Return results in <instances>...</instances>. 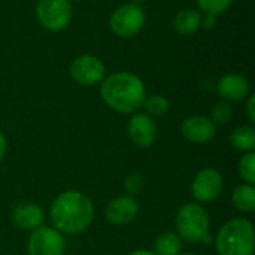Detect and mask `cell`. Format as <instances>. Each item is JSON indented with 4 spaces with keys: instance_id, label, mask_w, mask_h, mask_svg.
<instances>
[{
    "instance_id": "19",
    "label": "cell",
    "mask_w": 255,
    "mask_h": 255,
    "mask_svg": "<svg viewBox=\"0 0 255 255\" xmlns=\"http://www.w3.org/2000/svg\"><path fill=\"white\" fill-rule=\"evenodd\" d=\"M142 106L145 108L146 115H149V117H161L169 111V100L161 94H151V96L145 97Z\"/></svg>"
},
{
    "instance_id": "11",
    "label": "cell",
    "mask_w": 255,
    "mask_h": 255,
    "mask_svg": "<svg viewBox=\"0 0 255 255\" xmlns=\"http://www.w3.org/2000/svg\"><path fill=\"white\" fill-rule=\"evenodd\" d=\"M127 134L133 145L149 148L157 139V124L146 114H133L127 126Z\"/></svg>"
},
{
    "instance_id": "24",
    "label": "cell",
    "mask_w": 255,
    "mask_h": 255,
    "mask_svg": "<svg viewBox=\"0 0 255 255\" xmlns=\"http://www.w3.org/2000/svg\"><path fill=\"white\" fill-rule=\"evenodd\" d=\"M247 112H248L250 121L255 123V96H250V99L247 102Z\"/></svg>"
},
{
    "instance_id": "13",
    "label": "cell",
    "mask_w": 255,
    "mask_h": 255,
    "mask_svg": "<svg viewBox=\"0 0 255 255\" xmlns=\"http://www.w3.org/2000/svg\"><path fill=\"white\" fill-rule=\"evenodd\" d=\"M43 220H45V214L42 208L33 202L19 203L12 211V223L21 230L33 232L34 229L43 224Z\"/></svg>"
},
{
    "instance_id": "8",
    "label": "cell",
    "mask_w": 255,
    "mask_h": 255,
    "mask_svg": "<svg viewBox=\"0 0 255 255\" xmlns=\"http://www.w3.org/2000/svg\"><path fill=\"white\" fill-rule=\"evenodd\" d=\"M64 250V236L51 226H40L34 229L28 236V255H63Z\"/></svg>"
},
{
    "instance_id": "6",
    "label": "cell",
    "mask_w": 255,
    "mask_h": 255,
    "mask_svg": "<svg viewBox=\"0 0 255 255\" xmlns=\"http://www.w3.org/2000/svg\"><path fill=\"white\" fill-rule=\"evenodd\" d=\"M36 18L49 31L66 28L72 19L70 0H37Z\"/></svg>"
},
{
    "instance_id": "14",
    "label": "cell",
    "mask_w": 255,
    "mask_h": 255,
    "mask_svg": "<svg viewBox=\"0 0 255 255\" xmlns=\"http://www.w3.org/2000/svg\"><path fill=\"white\" fill-rule=\"evenodd\" d=\"M217 90L221 97L232 102H239L250 94V82L239 73H227L218 81Z\"/></svg>"
},
{
    "instance_id": "4",
    "label": "cell",
    "mask_w": 255,
    "mask_h": 255,
    "mask_svg": "<svg viewBox=\"0 0 255 255\" xmlns=\"http://www.w3.org/2000/svg\"><path fill=\"white\" fill-rule=\"evenodd\" d=\"M178 236L188 244H209L211 221L206 209L196 202L182 205L175 217Z\"/></svg>"
},
{
    "instance_id": "5",
    "label": "cell",
    "mask_w": 255,
    "mask_h": 255,
    "mask_svg": "<svg viewBox=\"0 0 255 255\" xmlns=\"http://www.w3.org/2000/svg\"><path fill=\"white\" fill-rule=\"evenodd\" d=\"M145 10L139 4L124 3L118 6L109 19V27L118 37H131L137 34L145 24Z\"/></svg>"
},
{
    "instance_id": "7",
    "label": "cell",
    "mask_w": 255,
    "mask_h": 255,
    "mask_svg": "<svg viewBox=\"0 0 255 255\" xmlns=\"http://www.w3.org/2000/svg\"><path fill=\"white\" fill-rule=\"evenodd\" d=\"M224 188V178L215 167H205L199 170L190 185L191 196L196 203H209L220 197Z\"/></svg>"
},
{
    "instance_id": "29",
    "label": "cell",
    "mask_w": 255,
    "mask_h": 255,
    "mask_svg": "<svg viewBox=\"0 0 255 255\" xmlns=\"http://www.w3.org/2000/svg\"><path fill=\"white\" fill-rule=\"evenodd\" d=\"M179 255H199V254H194V253H181Z\"/></svg>"
},
{
    "instance_id": "17",
    "label": "cell",
    "mask_w": 255,
    "mask_h": 255,
    "mask_svg": "<svg viewBox=\"0 0 255 255\" xmlns=\"http://www.w3.org/2000/svg\"><path fill=\"white\" fill-rule=\"evenodd\" d=\"M155 255H179L182 253V239L178 233L164 232L154 241V251Z\"/></svg>"
},
{
    "instance_id": "27",
    "label": "cell",
    "mask_w": 255,
    "mask_h": 255,
    "mask_svg": "<svg viewBox=\"0 0 255 255\" xmlns=\"http://www.w3.org/2000/svg\"><path fill=\"white\" fill-rule=\"evenodd\" d=\"M128 255H155L152 251H148V250H136L133 253H130Z\"/></svg>"
},
{
    "instance_id": "25",
    "label": "cell",
    "mask_w": 255,
    "mask_h": 255,
    "mask_svg": "<svg viewBox=\"0 0 255 255\" xmlns=\"http://www.w3.org/2000/svg\"><path fill=\"white\" fill-rule=\"evenodd\" d=\"M217 15H211V13H206L205 15V18H202V27H205V28H211V27H214L215 25V21H217V18H215Z\"/></svg>"
},
{
    "instance_id": "9",
    "label": "cell",
    "mask_w": 255,
    "mask_h": 255,
    "mask_svg": "<svg viewBox=\"0 0 255 255\" xmlns=\"http://www.w3.org/2000/svg\"><path fill=\"white\" fill-rule=\"evenodd\" d=\"M69 72L75 82L90 87L103 81L105 64L96 55L82 54L72 60Z\"/></svg>"
},
{
    "instance_id": "20",
    "label": "cell",
    "mask_w": 255,
    "mask_h": 255,
    "mask_svg": "<svg viewBox=\"0 0 255 255\" xmlns=\"http://www.w3.org/2000/svg\"><path fill=\"white\" fill-rule=\"evenodd\" d=\"M238 172L239 176L244 179L245 184L254 185L255 184V152H245L238 164Z\"/></svg>"
},
{
    "instance_id": "1",
    "label": "cell",
    "mask_w": 255,
    "mask_h": 255,
    "mask_svg": "<svg viewBox=\"0 0 255 255\" xmlns=\"http://www.w3.org/2000/svg\"><path fill=\"white\" fill-rule=\"evenodd\" d=\"M49 218L52 227L63 236L79 235L91 226L94 220V205L85 193L67 190L52 200Z\"/></svg>"
},
{
    "instance_id": "21",
    "label": "cell",
    "mask_w": 255,
    "mask_h": 255,
    "mask_svg": "<svg viewBox=\"0 0 255 255\" xmlns=\"http://www.w3.org/2000/svg\"><path fill=\"white\" fill-rule=\"evenodd\" d=\"M233 115V109L227 102H220L217 103L212 111H211V121L217 126V124H227L232 120Z\"/></svg>"
},
{
    "instance_id": "28",
    "label": "cell",
    "mask_w": 255,
    "mask_h": 255,
    "mask_svg": "<svg viewBox=\"0 0 255 255\" xmlns=\"http://www.w3.org/2000/svg\"><path fill=\"white\" fill-rule=\"evenodd\" d=\"M143 1H145V0H130V3H133V4H139V6H140Z\"/></svg>"
},
{
    "instance_id": "18",
    "label": "cell",
    "mask_w": 255,
    "mask_h": 255,
    "mask_svg": "<svg viewBox=\"0 0 255 255\" xmlns=\"http://www.w3.org/2000/svg\"><path fill=\"white\" fill-rule=\"evenodd\" d=\"M232 202L236 209L245 214H251L255 211V188L254 185L241 184L235 188L232 194Z\"/></svg>"
},
{
    "instance_id": "16",
    "label": "cell",
    "mask_w": 255,
    "mask_h": 255,
    "mask_svg": "<svg viewBox=\"0 0 255 255\" xmlns=\"http://www.w3.org/2000/svg\"><path fill=\"white\" fill-rule=\"evenodd\" d=\"M230 143L236 151L251 152L255 148V128L253 126H238L230 133Z\"/></svg>"
},
{
    "instance_id": "26",
    "label": "cell",
    "mask_w": 255,
    "mask_h": 255,
    "mask_svg": "<svg viewBox=\"0 0 255 255\" xmlns=\"http://www.w3.org/2000/svg\"><path fill=\"white\" fill-rule=\"evenodd\" d=\"M6 149H7V142H6V137H4V134L0 131V163H1V160L4 158Z\"/></svg>"
},
{
    "instance_id": "12",
    "label": "cell",
    "mask_w": 255,
    "mask_h": 255,
    "mask_svg": "<svg viewBox=\"0 0 255 255\" xmlns=\"http://www.w3.org/2000/svg\"><path fill=\"white\" fill-rule=\"evenodd\" d=\"M181 134L191 143H206L217 134V126L203 115H193L181 124Z\"/></svg>"
},
{
    "instance_id": "22",
    "label": "cell",
    "mask_w": 255,
    "mask_h": 255,
    "mask_svg": "<svg viewBox=\"0 0 255 255\" xmlns=\"http://www.w3.org/2000/svg\"><path fill=\"white\" fill-rule=\"evenodd\" d=\"M232 3L233 0H197L199 7L205 13H211V15H218L227 10Z\"/></svg>"
},
{
    "instance_id": "2",
    "label": "cell",
    "mask_w": 255,
    "mask_h": 255,
    "mask_svg": "<svg viewBox=\"0 0 255 255\" xmlns=\"http://www.w3.org/2000/svg\"><path fill=\"white\" fill-rule=\"evenodd\" d=\"M103 102L118 114H134L146 97L142 79L131 72H115L100 87Z\"/></svg>"
},
{
    "instance_id": "10",
    "label": "cell",
    "mask_w": 255,
    "mask_h": 255,
    "mask_svg": "<svg viewBox=\"0 0 255 255\" xmlns=\"http://www.w3.org/2000/svg\"><path fill=\"white\" fill-rule=\"evenodd\" d=\"M139 203L133 196H117L105 208V218L114 226H126L136 220Z\"/></svg>"
},
{
    "instance_id": "15",
    "label": "cell",
    "mask_w": 255,
    "mask_h": 255,
    "mask_svg": "<svg viewBox=\"0 0 255 255\" xmlns=\"http://www.w3.org/2000/svg\"><path fill=\"white\" fill-rule=\"evenodd\" d=\"M173 27L179 34H193L202 27V15L194 9L179 10L173 19Z\"/></svg>"
},
{
    "instance_id": "23",
    "label": "cell",
    "mask_w": 255,
    "mask_h": 255,
    "mask_svg": "<svg viewBox=\"0 0 255 255\" xmlns=\"http://www.w3.org/2000/svg\"><path fill=\"white\" fill-rule=\"evenodd\" d=\"M123 187H124L127 196H136L143 187V176L139 172H131L130 175H127L124 178Z\"/></svg>"
},
{
    "instance_id": "3",
    "label": "cell",
    "mask_w": 255,
    "mask_h": 255,
    "mask_svg": "<svg viewBox=\"0 0 255 255\" xmlns=\"http://www.w3.org/2000/svg\"><path fill=\"white\" fill-rule=\"evenodd\" d=\"M214 244L218 255H254V226L250 220L232 218L220 229Z\"/></svg>"
}]
</instances>
